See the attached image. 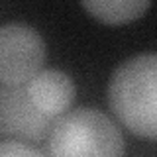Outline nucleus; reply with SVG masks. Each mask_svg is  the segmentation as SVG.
<instances>
[{"label": "nucleus", "instance_id": "obj_1", "mask_svg": "<svg viewBox=\"0 0 157 157\" xmlns=\"http://www.w3.org/2000/svg\"><path fill=\"white\" fill-rule=\"evenodd\" d=\"M108 106L132 134L157 140V53H140L114 69Z\"/></svg>", "mask_w": 157, "mask_h": 157}, {"label": "nucleus", "instance_id": "obj_2", "mask_svg": "<svg viewBox=\"0 0 157 157\" xmlns=\"http://www.w3.org/2000/svg\"><path fill=\"white\" fill-rule=\"evenodd\" d=\"M49 157H124V136L108 114L78 106L53 122L47 137Z\"/></svg>", "mask_w": 157, "mask_h": 157}, {"label": "nucleus", "instance_id": "obj_3", "mask_svg": "<svg viewBox=\"0 0 157 157\" xmlns=\"http://www.w3.org/2000/svg\"><path fill=\"white\" fill-rule=\"evenodd\" d=\"M45 41L36 28L22 22L0 26V85H28L41 71Z\"/></svg>", "mask_w": 157, "mask_h": 157}, {"label": "nucleus", "instance_id": "obj_4", "mask_svg": "<svg viewBox=\"0 0 157 157\" xmlns=\"http://www.w3.org/2000/svg\"><path fill=\"white\" fill-rule=\"evenodd\" d=\"M51 128L53 120L33 106L26 85H0V141L41 144Z\"/></svg>", "mask_w": 157, "mask_h": 157}, {"label": "nucleus", "instance_id": "obj_5", "mask_svg": "<svg viewBox=\"0 0 157 157\" xmlns=\"http://www.w3.org/2000/svg\"><path fill=\"white\" fill-rule=\"evenodd\" d=\"M26 90L33 106L53 122L69 112L75 100V82L59 69H41L26 85Z\"/></svg>", "mask_w": 157, "mask_h": 157}, {"label": "nucleus", "instance_id": "obj_6", "mask_svg": "<svg viewBox=\"0 0 157 157\" xmlns=\"http://www.w3.org/2000/svg\"><path fill=\"white\" fill-rule=\"evenodd\" d=\"M151 6L149 0H85L82 8L92 18L110 26L134 22Z\"/></svg>", "mask_w": 157, "mask_h": 157}, {"label": "nucleus", "instance_id": "obj_7", "mask_svg": "<svg viewBox=\"0 0 157 157\" xmlns=\"http://www.w3.org/2000/svg\"><path fill=\"white\" fill-rule=\"evenodd\" d=\"M0 157H47L37 147L22 141H0Z\"/></svg>", "mask_w": 157, "mask_h": 157}]
</instances>
